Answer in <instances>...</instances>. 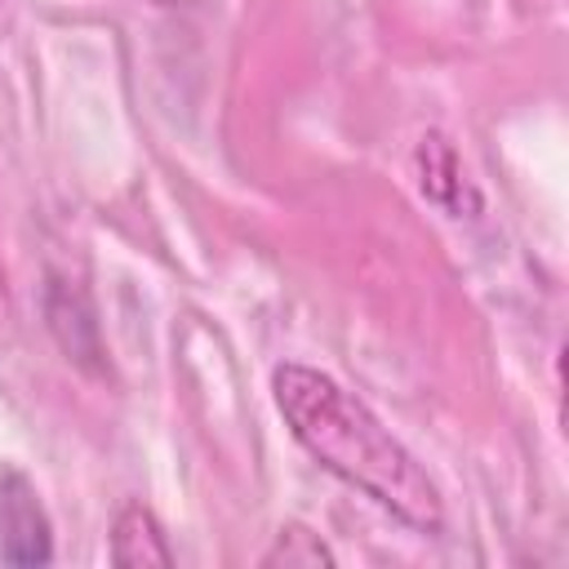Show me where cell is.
<instances>
[{
	"mask_svg": "<svg viewBox=\"0 0 569 569\" xmlns=\"http://www.w3.org/2000/svg\"><path fill=\"white\" fill-rule=\"evenodd\" d=\"M413 160H418V187H422V196L458 213V209H462V187H467V178H462V164H458L453 147H449L440 133H427V138L418 142V156H413Z\"/></svg>",
	"mask_w": 569,
	"mask_h": 569,
	"instance_id": "4",
	"label": "cell"
},
{
	"mask_svg": "<svg viewBox=\"0 0 569 569\" xmlns=\"http://www.w3.org/2000/svg\"><path fill=\"white\" fill-rule=\"evenodd\" d=\"M111 565H120V569H169L173 565L164 529L142 502L120 507V516L111 525Z\"/></svg>",
	"mask_w": 569,
	"mask_h": 569,
	"instance_id": "3",
	"label": "cell"
},
{
	"mask_svg": "<svg viewBox=\"0 0 569 569\" xmlns=\"http://www.w3.org/2000/svg\"><path fill=\"white\" fill-rule=\"evenodd\" d=\"M329 569L333 565V551L320 542V533H311L307 525H284L276 533V542L262 551V569Z\"/></svg>",
	"mask_w": 569,
	"mask_h": 569,
	"instance_id": "5",
	"label": "cell"
},
{
	"mask_svg": "<svg viewBox=\"0 0 569 569\" xmlns=\"http://www.w3.org/2000/svg\"><path fill=\"white\" fill-rule=\"evenodd\" d=\"M156 4H178V0H156Z\"/></svg>",
	"mask_w": 569,
	"mask_h": 569,
	"instance_id": "6",
	"label": "cell"
},
{
	"mask_svg": "<svg viewBox=\"0 0 569 569\" xmlns=\"http://www.w3.org/2000/svg\"><path fill=\"white\" fill-rule=\"evenodd\" d=\"M271 396L293 440L325 471H333L418 533L445 529V498L427 467L338 378L284 360L271 373Z\"/></svg>",
	"mask_w": 569,
	"mask_h": 569,
	"instance_id": "1",
	"label": "cell"
},
{
	"mask_svg": "<svg viewBox=\"0 0 569 569\" xmlns=\"http://www.w3.org/2000/svg\"><path fill=\"white\" fill-rule=\"evenodd\" d=\"M53 538H49V516L40 507L36 485L4 467L0 471V560L4 565H49Z\"/></svg>",
	"mask_w": 569,
	"mask_h": 569,
	"instance_id": "2",
	"label": "cell"
}]
</instances>
